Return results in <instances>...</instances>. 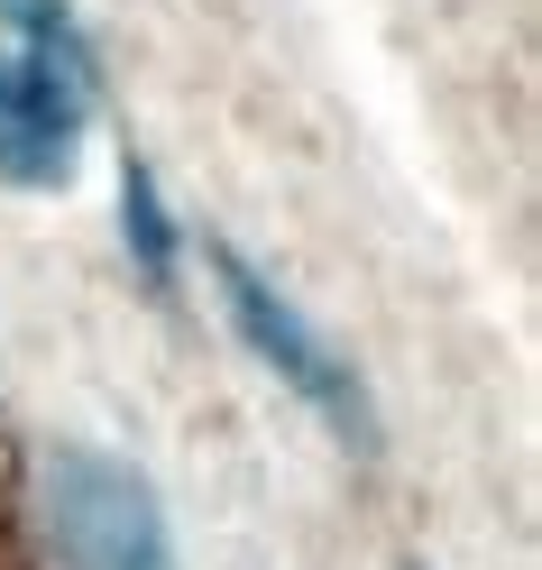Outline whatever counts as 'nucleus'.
<instances>
[{"label": "nucleus", "mask_w": 542, "mask_h": 570, "mask_svg": "<svg viewBox=\"0 0 542 570\" xmlns=\"http://www.w3.org/2000/svg\"><path fill=\"white\" fill-rule=\"evenodd\" d=\"M47 543L65 570H185L148 470L92 442L47 460Z\"/></svg>", "instance_id": "nucleus-3"}, {"label": "nucleus", "mask_w": 542, "mask_h": 570, "mask_svg": "<svg viewBox=\"0 0 542 570\" xmlns=\"http://www.w3.org/2000/svg\"><path fill=\"white\" fill-rule=\"evenodd\" d=\"M92 47L65 0H10L0 10V185L65 194L83 175L92 129Z\"/></svg>", "instance_id": "nucleus-1"}, {"label": "nucleus", "mask_w": 542, "mask_h": 570, "mask_svg": "<svg viewBox=\"0 0 542 570\" xmlns=\"http://www.w3.org/2000/svg\"><path fill=\"white\" fill-rule=\"evenodd\" d=\"M120 230H129L138 276L166 295V285H175V212H166V185H157V166L138 148H120Z\"/></svg>", "instance_id": "nucleus-4"}, {"label": "nucleus", "mask_w": 542, "mask_h": 570, "mask_svg": "<svg viewBox=\"0 0 542 570\" xmlns=\"http://www.w3.org/2000/svg\"><path fill=\"white\" fill-rule=\"evenodd\" d=\"M0 10H10V0H0Z\"/></svg>", "instance_id": "nucleus-5"}, {"label": "nucleus", "mask_w": 542, "mask_h": 570, "mask_svg": "<svg viewBox=\"0 0 542 570\" xmlns=\"http://www.w3.org/2000/svg\"><path fill=\"white\" fill-rule=\"evenodd\" d=\"M203 258H211V285H221V313H230V332L248 341V360L258 368H276L295 396L332 423V433L358 451V460H377V442H386V423H377V405H368V386H358V368L341 360L332 341H322L313 323H304V304L285 295V285L267 276V267H248L230 239H203Z\"/></svg>", "instance_id": "nucleus-2"}]
</instances>
